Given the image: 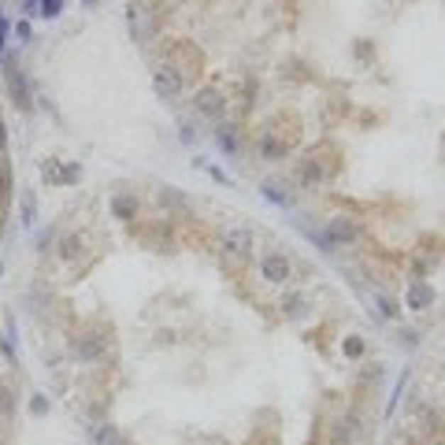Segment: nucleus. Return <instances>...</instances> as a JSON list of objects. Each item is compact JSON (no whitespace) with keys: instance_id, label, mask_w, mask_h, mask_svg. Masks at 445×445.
I'll list each match as a JSON object with an SVG mask.
<instances>
[{"instance_id":"obj_13","label":"nucleus","mask_w":445,"mask_h":445,"mask_svg":"<svg viewBox=\"0 0 445 445\" xmlns=\"http://www.w3.org/2000/svg\"><path fill=\"white\" fill-rule=\"evenodd\" d=\"M45 178H48V182H78V178H82V167H78V163H67V167H60V160H48V163H45Z\"/></svg>"},{"instance_id":"obj_22","label":"nucleus","mask_w":445,"mask_h":445,"mask_svg":"<svg viewBox=\"0 0 445 445\" xmlns=\"http://www.w3.org/2000/svg\"><path fill=\"white\" fill-rule=\"evenodd\" d=\"M178 138H182V145H193V141H197V134H193L189 123H178Z\"/></svg>"},{"instance_id":"obj_24","label":"nucleus","mask_w":445,"mask_h":445,"mask_svg":"<svg viewBox=\"0 0 445 445\" xmlns=\"http://www.w3.org/2000/svg\"><path fill=\"white\" fill-rule=\"evenodd\" d=\"M201 167H204V171H208L211 178H216V182H230V178H226L223 171H216V167H211V163H201Z\"/></svg>"},{"instance_id":"obj_28","label":"nucleus","mask_w":445,"mask_h":445,"mask_svg":"<svg viewBox=\"0 0 445 445\" xmlns=\"http://www.w3.org/2000/svg\"><path fill=\"white\" fill-rule=\"evenodd\" d=\"M0 445H8V434H4V431H0Z\"/></svg>"},{"instance_id":"obj_11","label":"nucleus","mask_w":445,"mask_h":445,"mask_svg":"<svg viewBox=\"0 0 445 445\" xmlns=\"http://www.w3.org/2000/svg\"><path fill=\"white\" fill-rule=\"evenodd\" d=\"M111 216L123 219V223H134L138 219V197L134 193H115L111 197Z\"/></svg>"},{"instance_id":"obj_20","label":"nucleus","mask_w":445,"mask_h":445,"mask_svg":"<svg viewBox=\"0 0 445 445\" xmlns=\"http://www.w3.org/2000/svg\"><path fill=\"white\" fill-rule=\"evenodd\" d=\"M345 356H349V360L364 356V338H345Z\"/></svg>"},{"instance_id":"obj_26","label":"nucleus","mask_w":445,"mask_h":445,"mask_svg":"<svg viewBox=\"0 0 445 445\" xmlns=\"http://www.w3.org/2000/svg\"><path fill=\"white\" fill-rule=\"evenodd\" d=\"M30 408H34V412H38V416H41V412H45L48 405H45V397H34V405H30Z\"/></svg>"},{"instance_id":"obj_5","label":"nucleus","mask_w":445,"mask_h":445,"mask_svg":"<svg viewBox=\"0 0 445 445\" xmlns=\"http://www.w3.org/2000/svg\"><path fill=\"white\" fill-rule=\"evenodd\" d=\"M290 148H293V138L282 134L278 126H268V130L260 134V141H256V156H260V160H282Z\"/></svg>"},{"instance_id":"obj_25","label":"nucleus","mask_w":445,"mask_h":445,"mask_svg":"<svg viewBox=\"0 0 445 445\" xmlns=\"http://www.w3.org/2000/svg\"><path fill=\"white\" fill-rule=\"evenodd\" d=\"M15 34H19V41H30V38H34V30H30V23H19V30H15Z\"/></svg>"},{"instance_id":"obj_16","label":"nucleus","mask_w":445,"mask_h":445,"mask_svg":"<svg viewBox=\"0 0 445 445\" xmlns=\"http://www.w3.org/2000/svg\"><path fill=\"white\" fill-rule=\"evenodd\" d=\"M89 441H93V445H123L119 431H115L111 423H101V427H93V431H89Z\"/></svg>"},{"instance_id":"obj_21","label":"nucleus","mask_w":445,"mask_h":445,"mask_svg":"<svg viewBox=\"0 0 445 445\" xmlns=\"http://www.w3.org/2000/svg\"><path fill=\"white\" fill-rule=\"evenodd\" d=\"M60 8H63V0H41V15H45V19H56Z\"/></svg>"},{"instance_id":"obj_19","label":"nucleus","mask_w":445,"mask_h":445,"mask_svg":"<svg viewBox=\"0 0 445 445\" xmlns=\"http://www.w3.org/2000/svg\"><path fill=\"white\" fill-rule=\"evenodd\" d=\"M282 308H286V316H304V312H308V297H301V293H290L286 297V301H282Z\"/></svg>"},{"instance_id":"obj_17","label":"nucleus","mask_w":445,"mask_h":445,"mask_svg":"<svg viewBox=\"0 0 445 445\" xmlns=\"http://www.w3.org/2000/svg\"><path fill=\"white\" fill-rule=\"evenodd\" d=\"M375 308H378V316L383 319H397L401 312H397V301L393 297H386V293H375Z\"/></svg>"},{"instance_id":"obj_3","label":"nucleus","mask_w":445,"mask_h":445,"mask_svg":"<svg viewBox=\"0 0 445 445\" xmlns=\"http://www.w3.org/2000/svg\"><path fill=\"white\" fill-rule=\"evenodd\" d=\"M4 86H8L11 104L19 108V111H30V108H34V97H30L26 75H23L19 63H15V56H4Z\"/></svg>"},{"instance_id":"obj_2","label":"nucleus","mask_w":445,"mask_h":445,"mask_svg":"<svg viewBox=\"0 0 445 445\" xmlns=\"http://www.w3.org/2000/svg\"><path fill=\"white\" fill-rule=\"evenodd\" d=\"M331 175H334V167L323 163L319 153H308V156H301L293 163V186H301V189H319Z\"/></svg>"},{"instance_id":"obj_7","label":"nucleus","mask_w":445,"mask_h":445,"mask_svg":"<svg viewBox=\"0 0 445 445\" xmlns=\"http://www.w3.org/2000/svg\"><path fill=\"white\" fill-rule=\"evenodd\" d=\"M153 89L163 97V101H178V97L186 93V82L178 78L167 63H156V71H153Z\"/></svg>"},{"instance_id":"obj_6","label":"nucleus","mask_w":445,"mask_h":445,"mask_svg":"<svg viewBox=\"0 0 445 445\" xmlns=\"http://www.w3.org/2000/svg\"><path fill=\"white\" fill-rule=\"evenodd\" d=\"M260 275L268 278L271 286H286V282H290V275H293V263H290L286 253L271 249V253H263V260H260Z\"/></svg>"},{"instance_id":"obj_14","label":"nucleus","mask_w":445,"mask_h":445,"mask_svg":"<svg viewBox=\"0 0 445 445\" xmlns=\"http://www.w3.org/2000/svg\"><path fill=\"white\" fill-rule=\"evenodd\" d=\"M216 145L223 148L226 156H238V153H241V145H238V130L230 126L226 119H223V123H216Z\"/></svg>"},{"instance_id":"obj_4","label":"nucleus","mask_w":445,"mask_h":445,"mask_svg":"<svg viewBox=\"0 0 445 445\" xmlns=\"http://www.w3.org/2000/svg\"><path fill=\"white\" fill-rule=\"evenodd\" d=\"M223 253L245 263V260L253 256V230L245 226V223H234V226H226V230H223Z\"/></svg>"},{"instance_id":"obj_12","label":"nucleus","mask_w":445,"mask_h":445,"mask_svg":"<svg viewBox=\"0 0 445 445\" xmlns=\"http://www.w3.org/2000/svg\"><path fill=\"white\" fill-rule=\"evenodd\" d=\"M434 286H427V282H412V290H408V308L412 312H427L434 304Z\"/></svg>"},{"instance_id":"obj_27","label":"nucleus","mask_w":445,"mask_h":445,"mask_svg":"<svg viewBox=\"0 0 445 445\" xmlns=\"http://www.w3.org/2000/svg\"><path fill=\"white\" fill-rule=\"evenodd\" d=\"M8 145V130H4V123H0V148Z\"/></svg>"},{"instance_id":"obj_18","label":"nucleus","mask_w":445,"mask_h":445,"mask_svg":"<svg viewBox=\"0 0 445 445\" xmlns=\"http://www.w3.org/2000/svg\"><path fill=\"white\" fill-rule=\"evenodd\" d=\"M260 193H263V197H268V201H271V204H282V208L290 204V193H286L282 186H278V182H263V186H260Z\"/></svg>"},{"instance_id":"obj_9","label":"nucleus","mask_w":445,"mask_h":445,"mask_svg":"<svg viewBox=\"0 0 445 445\" xmlns=\"http://www.w3.org/2000/svg\"><path fill=\"white\" fill-rule=\"evenodd\" d=\"M86 256H89V234H86V230H71V234L60 238V260L78 263Z\"/></svg>"},{"instance_id":"obj_23","label":"nucleus","mask_w":445,"mask_h":445,"mask_svg":"<svg viewBox=\"0 0 445 445\" xmlns=\"http://www.w3.org/2000/svg\"><path fill=\"white\" fill-rule=\"evenodd\" d=\"M23 219H26V223L34 219V197H26V201H23Z\"/></svg>"},{"instance_id":"obj_8","label":"nucleus","mask_w":445,"mask_h":445,"mask_svg":"<svg viewBox=\"0 0 445 445\" xmlns=\"http://www.w3.org/2000/svg\"><path fill=\"white\" fill-rule=\"evenodd\" d=\"M197 115L208 123H223L226 119V97L219 89H201L197 93Z\"/></svg>"},{"instance_id":"obj_10","label":"nucleus","mask_w":445,"mask_h":445,"mask_svg":"<svg viewBox=\"0 0 445 445\" xmlns=\"http://www.w3.org/2000/svg\"><path fill=\"white\" fill-rule=\"evenodd\" d=\"M104 349H108V331H89L78 338V345H75V353L82 356V360H101L104 356Z\"/></svg>"},{"instance_id":"obj_1","label":"nucleus","mask_w":445,"mask_h":445,"mask_svg":"<svg viewBox=\"0 0 445 445\" xmlns=\"http://www.w3.org/2000/svg\"><path fill=\"white\" fill-rule=\"evenodd\" d=\"M163 63H167V67L182 78L186 86H189V82H197V78H201V71H204V56L197 53L189 41H175L167 53H163Z\"/></svg>"},{"instance_id":"obj_15","label":"nucleus","mask_w":445,"mask_h":445,"mask_svg":"<svg viewBox=\"0 0 445 445\" xmlns=\"http://www.w3.org/2000/svg\"><path fill=\"white\" fill-rule=\"evenodd\" d=\"M11 419H15V393H11V386L0 383V431L4 434H8Z\"/></svg>"}]
</instances>
